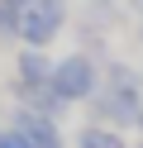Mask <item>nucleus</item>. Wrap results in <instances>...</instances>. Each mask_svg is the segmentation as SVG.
Listing matches in <instances>:
<instances>
[{"label":"nucleus","instance_id":"obj_12","mask_svg":"<svg viewBox=\"0 0 143 148\" xmlns=\"http://www.w3.org/2000/svg\"><path fill=\"white\" fill-rule=\"evenodd\" d=\"M138 148H143V143H138Z\"/></svg>","mask_w":143,"mask_h":148},{"label":"nucleus","instance_id":"obj_6","mask_svg":"<svg viewBox=\"0 0 143 148\" xmlns=\"http://www.w3.org/2000/svg\"><path fill=\"white\" fill-rule=\"evenodd\" d=\"M76 148H129L119 138V129H110V124H86L81 134H76Z\"/></svg>","mask_w":143,"mask_h":148},{"label":"nucleus","instance_id":"obj_5","mask_svg":"<svg viewBox=\"0 0 143 148\" xmlns=\"http://www.w3.org/2000/svg\"><path fill=\"white\" fill-rule=\"evenodd\" d=\"M53 81V62H48L43 48H24L14 62V81H10V91H34V86H48Z\"/></svg>","mask_w":143,"mask_h":148},{"label":"nucleus","instance_id":"obj_2","mask_svg":"<svg viewBox=\"0 0 143 148\" xmlns=\"http://www.w3.org/2000/svg\"><path fill=\"white\" fill-rule=\"evenodd\" d=\"M48 86H53L67 105L91 100L95 91H100V67H95V58H86V53H67L62 62H53V81H48Z\"/></svg>","mask_w":143,"mask_h":148},{"label":"nucleus","instance_id":"obj_3","mask_svg":"<svg viewBox=\"0 0 143 148\" xmlns=\"http://www.w3.org/2000/svg\"><path fill=\"white\" fill-rule=\"evenodd\" d=\"M67 24V0H29L19 14V43L24 48H48Z\"/></svg>","mask_w":143,"mask_h":148},{"label":"nucleus","instance_id":"obj_4","mask_svg":"<svg viewBox=\"0 0 143 148\" xmlns=\"http://www.w3.org/2000/svg\"><path fill=\"white\" fill-rule=\"evenodd\" d=\"M5 124H10V129H19V134L29 138V148H67V138H62V129H57V119L38 115V110H24V105H14Z\"/></svg>","mask_w":143,"mask_h":148},{"label":"nucleus","instance_id":"obj_9","mask_svg":"<svg viewBox=\"0 0 143 148\" xmlns=\"http://www.w3.org/2000/svg\"><path fill=\"white\" fill-rule=\"evenodd\" d=\"M133 10H138V14H143V0H133Z\"/></svg>","mask_w":143,"mask_h":148},{"label":"nucleus","instance_id":"obj_11","mask_svg":"<svg viewBox=\"0 0 143 148\" xmlns=\"http://www.w3.org/2000/svg\"><path fill=\"white\" fill-rule=\"evenodd\" d=\"M138 38H143V34H138Z\"/></svg>","mask_w":143,"mask_h":148},{"label":"nucleus","instance_id":"obj_7","mask_svg":"<svg viewBox=\"0 0 143 148\" xmlns=\"http://www.w3.org/2000/svg\"><path fill=\"white\" fill-rule=\"evenodd\" d=\"M0 148H29V138L19 134V129H10V124H0Z\"/></svg>","mask_w":143,"mask_h":148},{"label":"nucleus","instance_id":"obj_1","mask_svg":"<svg viewBox=\"0 0 143 148\" xmlns=\"http://www.w3.org/2000/svg\"><path fill=\"white\" fill-rule=\"evenodd\" d=\"M91 115H95V124H110V129L143 124V96L124 62H110L100 72V91L91 96Z\"/></svg>","mask_w":143,"mask_h":148},{"label":"nucleus","instance_id":"obj_10","mask_svg":"<svg viewBox=\"0 0 143 148\" xmlns=\"http://www.w3.org/2000/svg\"><path fill=\"white\" fill-rule=\"evenodd\" d=\"M91 5H105V0H91Z\"/></svg>","mask_w":143,"mask_h":148},{"label":"nucleus","instance_id":"obj_8","mask_svg":"<svg viewBox=\"0 0 143 148\" xmlns=\"http://www.w3.org/2000/svg\"><path fill=\"white\" fill-rule=\"evenodd\" d=\"M10 5H19V10H24V5H29V0H10Z\"/></svg>","mask_w":143,"mask_h":148}]
</instances>
